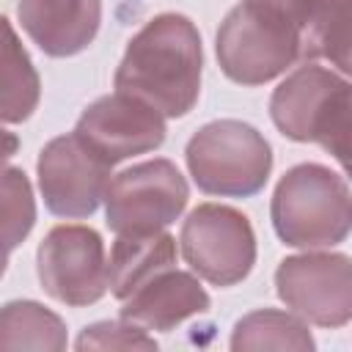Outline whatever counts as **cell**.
<instances>
[{
  "mask_svg": "<svg viewBox=\"0 0 352 352\" xmlns=\"http://www.w3.org/2000/svg\"><path fill=\"white\" fill-rule=\"evenodd\" d=\"M322 0H242L217 30V60L242 85H261L305 52Z\"/></svg>",
  "mask_w": 352,
  "mask_h": 352,
  "instance_id": "1",
  "label": "cell"
},
{
  "mask_svg": "<svg viewBox=\"0 0 352 352\" xmlns=\"http://www.w3.org/2000/svg\"><path fill=\"white\" fill-rule=\"evenodd\" d=\"M116 91L148 102L168 118L192 110L201 91V36L182 14L154 16L126 47Z\"/></svg>",
  "mask_w": 352,
  "mask_h": 352,
  "instance_id": "2",
  "label": "cell"
},
{
  "mask_svg": "<svg viewBox=\"0 0 352 352\" xmlns=\"http://www.w3.org/2000/svg\"><path fill=\"white\" fill-rule=\"evenodd\" d=\"M272 226L292 248H327L352 231V192L324 165L292 168L272 195Z\"/></svg>",
  "mask_w": 352,
  "mask_h": 352,
  "instance_id": "3",
  "label": "cell"
},
{
  "mask_svg": "<svg viewBox=\"0 0 352 352\" xmlns=\"http://www.w3.org/2000/svg\"><path fill=\"white\" fill-rule=\"evenodd\" d=\"M187 168L204 192L245 198L264 187L272 151L250 124L226 118L201 126L190 138Z\"/></svg>",
  "mask_w": 352,
  "mask_h": 352,
  "instance_id": "4",
  "label": "cell"
},
{
  "mask_svg": "<svg viewBox=\"0 0 352 352\" xmlns=\"http://www.w3.org/2000/svg\"><path fill=\"white\" fill-rule=\"evenodd\" d=\"M190 190L170 160H148L110 179L104 192L107 226L116 234L162 231L187 206Z\"/></svg>",
  "mask_w": 352,
  "mask_h": 352,
  "instance_id": "5",
  "label": "cell"
},
{
  "mask_svg": "<svg viewBox=\"0 0 352 352\" xmlns=\"http://www.w3.org/2000/svg\"><path fill=\"white\" fill-rule=\"evenodd\" d=\"M184 261L214 286L239 283L256 261V236L248 217L231 206L201 204L182 226Z\"/></svg>",
  "mask_w": 352,
  "mask_h": 352,
  "instance_id": "6",
  "label": "cell"
},
{
  "mask_svg": "<svg viewBox=\"0 0 352 352\" xmlns=\"http://www.w3.org/2000/svg\"><path fill=\"white\" fill-rule=\"evenodd\" d=\"M278 297L305 322L341 327L352 319V258L341 253H302L280 261Z\"/></svg>",
  "mask_w": 352,
  "mask_h": 352,
  "instance_id": "7",
  "label": "cell"
},
{
  "mask_svg": "<svg viewBox=\"0 0 352 352\" xmlns=\"http://www.w3.org/2000/svg\"><path fill=\"white\" fill-rule=\"evenodd\" d=\"M38 280L66 305H91L107 292L102 236L88 226H55L38 245Z\"/></svg>",
  "mask_w": 352,
  "mask_h": 352,
  "instance_id": "8",
  "label": "cell"
},
{
  "mask_svg": "<svg viewBox=\"0 0 352 352\" xmlns=\"http://www.w3.org/2000/svg\"><path fill=\"white\" fill-rule=\"evenodd\" d=\"M110 168L77 132L60 135L38 154V187L58 217H88L110 184Z\"/></svg>",
  "mask_w": 352,
  "mask_h": 352,
  "instance_id": "9",
  "label": "cell"
},
{
  "mask_svg": "<svg viewBox=\"0 0 352 352\" xmlns=\"http://www.w3.org/2000/svg\"><path fill=\"white\" fill-rule=\"evenodd\" d=\"M107 165H116L132 154H146L165 140L162 113L148 102L116 91L96 99L77 121L74 129Z\"/></svg>",
  "mask_w": 352,
  "mask_h": 352,
  "instance_id": "10",
  "label": "cell"
},
{
  "mask_svg": "<svg viewBox=\"0 0 352 352\" xmlns=\"http://www.w3.org/2000/svg\"><path fill=\"white\" fill-rule=\"evenodd\" d=\"M25 33L52 58L82 52L102 19L99 0H19L16 6Z\"/></svg>",
  "mask_w": 352,
  "mask_h": 352,
  "instance_id": "11",
  "label": "cell"
},
{
  "mask_svg": "<svg viewBox=\"0 0 352 352\" xmlns=\"http://www.w3.org/2000/svg\"><path fill=\"white\" fill-rule=\"evenodd\" d=\"M206 308L209 294L201 283L190 272L168 267L121 302V319L135 322L143 330H170Z\"/></svg>",
  "mask_w": 352,
  "mask_h": 352,
  "instance_id": "12",
  "label": "cell"
},
{
  "mask_svg": "<svg viewBox=\"0 0 352 352\" xmlns=\"http://www.w3.org/2000/svg\"><path fill=\"white\" fill-rule=\"evenodd\" d=\"M341 77L322 66H302L289 74L272 94L270 113L275 126L292 140H311L316 118L327 104L330 94L338 88Z\"/></svg>",
  "mask_w": 352,
  "mask_h": 352,
  "instance_id": "13",
  "label": "cell"
},
{
  "mask_svg": "<svg viewBox=\"0 0 352 352\" xmlns=\"http://www.w3.org/2000/svg\"><path fill=\"white\" fill-rule=\"evenodd\" d=\"M173 261H176V242L170 234L165 231L118 234L107 264L110 292L124 302L154 275L173 267Z\"/></svg>",
  "mask_w": 352,
  "mask_h": 352,
  "instance_id": "14",
  "label": "cell"
},
{
  "mask_svg": "<svg viewBox=\"0 0 352 352\" xmlns=\"http://www.w3.org/2000/svg\"><path fill=\"white\" fill-rule=\"evenodd\" d=\"M66 346V327L60 316L47 311L38 302L16 300L8 302L0 314V349H33V352H58Z\"/></svg>",
  "mask_w": 352,
  "mask_h": 352,
  "instance_id": "15",
  "label": "cell"
},
{
  "mask_svg": "<svg viewBox=\"0 0 352 352\" xmlns=\"http://www.w3.org/2000/svg\"><path fill=\"white\" fill-rule=\"evenodd\" d=\"M0 116L6 124L25 121L38 104V77L36 69L14 36L8 19H3V55H0Z\"/></svg>",
  "mask_w": 352,
  "mask_h": 352,
  "instance_id": "16",
  "label": "cell"
},
{
  "mask_svg": "<svg viewBox=\"0 0 352 352\" xmlns=\"http://www.w3.org/2000/svg\"><path fill=\"white\" fill-rule=\"evenodd\" d=\"M231 349H314L308 327L280 311H256L236 322L231 336Z\"/></svg>",
  "mask_w": 352,
  "mask_h": 352,
  "instance_id": "17",
  "label": "cell"
},
{
  "mask_svg": "<svg viewBox=\"0 0 352 352\" xmlns=\"http://www.w3.org/2000/svg\"><path fill=\"white\" fill-rule=\"evenodd\" d=\"M302 58H327L352 74V0H322Z\"/></svg>",
  "mask_w": 352,
  "mask_h": 352,
  "instance_id": "18",
  "label": "cell"
},
{
  "mask_svg": "<svg viewBox=\"0 0 352 352\" xmlns=\"http://www.w3.org/2000/svg\"><path fill=\"white\" fill-rule=\"evenodd\" d=\"M324 151H330L352 179V85L338 82V88L330 94L327 104L322 107L314 138Z\"/></svg>",
  "mask_w": 352,
  "mask_h": 352,
  "instance_id": "19",
  "label": "cell"
},
{
  "mask_svg": "<svg viewBox=\"0 0 352 352\" xmlns=\"http://www.w3.org/2000/svg\"><path fill=\"white\" fill-rule=\"evenodd\" d=\"M3 242H6V256L28 236L36 220V206H33V192L28 184V176L16 168H6L3 173Z\"/></svg>",
  "mask_w": 352,
  "mask_h": 352,
  "instance_id": "20",
  "label": "cell"
},
{
  "mask_svg": "<svg viewBox=\"0 0 352 352\" xmlns=\"http://www.w3.org/2000/svg\"><path fill=\"white\" fill-rule=\"evenodd\" d=\"M77 349H157V341L148 338L135 322H99L82 330Z\"/></svg>",
  "mask_w": 352,
  "mask_h": 352,
  "instance_id": "21",
  "label": "cell"
}]
</instances>
